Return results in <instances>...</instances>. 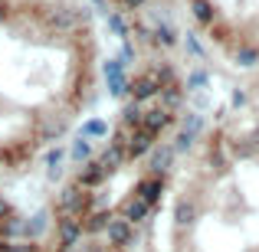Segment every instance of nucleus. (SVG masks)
<instances>
[{
	"label": "nucleus",
	"mask_w": 259,
	"mask_h": 252,
	"mask_svg": "<svg viewBox=\"0 0 259 252\" xmlns=\"http://www.w3.org/2000/svg\"><path fill=\"white\" fill-rule=\"evenodd\" d=\"M102 72H105V82H108V95H115V98L128 95V79H125L121 59H108V63L102 66Z\"/></svg>",
	"instance_id": "1"
},
{
	"label": "nucleus",
	"mask_w": 259,
	"mask_h": 252,
	"mask_svg": "<svg viewBox=\"0 0 259 252\" xmlns=\"http://www.w3.org/2000/svg\"><path fill=\"white\" fill-rule=\"evenodd\" d=\"M158 92H161V82H158L154 72H145V76H138L135 82H128V95H132L135 102H148V98H154Z\"/></svg>",
	"instance_id": "2"
},
{
	"label": "nucleus",
	"mask_w": 259,
	"mask_h": 252,
	"mask_svg": "<svg viewBox=\"0 0 259 252\" xmlns=\"http://www.w3.org/2000/svg\"><path fill=\"white\" fill-rule=\"evenodd\" d=\"M154 138H158V134L148 131V128H135L132 141H128V147H125V158H141V154H148L154 147Z\"/></svg>",
	"instance_id": "3"
},
{
	"label": "nucleus",
	"mask_w": 259,
	"mask_h": 252,
	"mask_svg": "<svg viewBox=\"0 0 259 252\" xmlns=\"http://www.w3.org/2000/svg\"><path fill=\"white\" fill-rule=\"evenodd\" d=\"M171 118H174V115L167 112V108H161V105H158V108H148V112H145V118H141V128H148V131L161 134L167 125H171Z\"/></svg>",
	"instance_id": "4"
},
{
	"label": "nucleus",
	"mask_w": 259,
	"mask_h": 252,
	"mask_svg": "<svg viewBox=\"0 0 259 252\" xmlns=\"http://www.w3.org/2000/svg\"><path fill=\"white\" fill-rule=\"evenodd\" d=\"M105 236H108V246H125V242L132 239V223L121 220V216H118V220L112 216L108 226H105Z\"/></svg>",
	"instance_id": "5"
},
{
	"label": "nucleus",
	"mask_w": 259,
	"mask_h": 252,
	"mask_svg": "<svg viewBox=\"0 0 259 252\" xmlns=\"http://www.w3.org/2000/svg\"><path fill=\"white\" fill-rule=\"evenodd\" d=\"M161 190H164V180H161V177H145V180L135 187V196H141L148 207H154V203L161 200Z\"/></svg>",
	"instance_id": "6"
},
{
	"label": "nucleus",
	"mask_w": 259,
	"mask_h": 252,
	"mask_svg": "<svg viewBox=\"0 0 259 252\" xmlns=\"http://www.w3.org/2000/svg\"><path fill=\"white\" fill-rule=\"evenodd\" d=\"M148 213H151V207H148L141 196H135V193L121 203V220H128V223H141Z\"/></svg>",
	"instance_id": "7"
},
{
	"label": "nucleus",
	"mask_w": 259,
	"mask_h": 252,
	"mask_svg": "<svg viewBox=\"0 0 259 252\" xmlns=\"http://www.w3.org/2000/svg\"><path fill=\"white\" fill-rule=\"evenodd\" d=\"M105 177H108V174L102 170L99 161H85V167L79 170V187H82V190H92V187H99Z\"/></svg>",
	"instance_id": "8"
},
{
	"label": "nucleus",
	"mask_w": 259,
	"mask_h": 252,
	"mask_svg": "<svg viewBox=\"0 0 259 252\" xmlns=\"http://www.w3.org/2000/svg\"><path fill=\"white\" fill-rule=\"evenodd\" d=\"M125 161H128L125 151H121V147H112V144H108L105 151L99 154V164H102V170H105V174H115V170L125 164Z\"/></svg>",
	"instance_id": "9"
},
{
	"label": "nucleus",
	"mask_w": 259,
	"mask_h": 252,
	"mask_svg": "<svg viewBox=\"0 0 259 252\" xmlns=\"http://www.w3.org/2000/svg\"><path fill=\"white\" fill-rule=\"evenodd\" d=\"M151 170H154V177H161L167 167H171V161H174V147H151Z\"/></svg>",
	"instance_id": "10"
},
{
	"label": "nucleus",
	"mask_w": 259,
	"mask_h": 252,
	"mask_svg": "<svg viewBox=\"0 0 259 252\" xmlns=\"http://www.w3.org/2000/svg\"><path fill=\"white\" fill-rule=\"evenodd\" d=\"M141 118H145V108H141V102H128L125 108H121V125L128 128H141Z\"/></svg>",
	"instance_id": "11"
},
{
	"label": "nucleus",
	"mask_w": 259,
	"mask_h": 252,
	"mask_svg": "<svg viewBox=\"0 0 259 252\" xmlns=\"http://www.w3.org/2000/svg\"><path fill=\"white\" fill-rule=\"evenodd\" d=\"M108 134V121H102V118H92V121H85L82 125V138H105Z\"/></svg>",
	"instance_id": "12"
},
{
	"label": "nucleus",
	"mask_w": 259,
	"mask_h": 252,
	"mask_svg": "<svg viewBox=\"0 0 259 252\" xmlns=\"http://www.w3.org/2000/svg\"><path fill=\"white\" fill-rule=\"evenodd\" d=\"M72 161H79V164H85V161H92V144H89V138H82L79 134V141L72 144Z\"/></svg>",
	"instance_id": "13"
},
{
	"label": "nucleus",
	"mask_w": 259,
	"mask_h": 252,
	"mask_svg": "<svg viewBox=\"0 0 259 252\" xmlns=\"http://www.w3.org/2000/svg\"><path fill=\"white\" fill-rule=\"evenodd\" d=\"M190 7H194V17L200 20V23H213V7H210V0H190Z\"/></svg>",
	"instance_id": "14"
},
{
	"label": "nucleus",
	"mask_w": 259,
	"mask_h": 252,
	"mask_svg": "<svg viewBox=\"0 0 259 252\" xmlns=\"http://www.w3.org/2000/svg\"><path fill=\"white\" fill-rule=\"evenodd\" d=\"M105 20H108V30H112L115 36L121 39V43H125V39H128V23H125V20H121V13H108Z\"/></svg>",
	"instance_id": "15"
},
{
	"label": "nucleus",
	"mask_w": 259,
	"mask_h": 252,
	"mask_svg": "<svg viewBox=\"0 0 259 252\" xmlns=\"http://www.w3.org/2000/svg\"><path fill=\"white\" fill-rule=\"evenodd\" d=\"M46 164H50V177L63 174V167H59V164H63V147H53V151L46 154Z\"/></svg>",
	"instance_id": "16"
},
{
	"label": "nucleus",
	"mask_w": 259,
	"mask_h": 252,
	"mask_svg": "<svg viewBox=\"0 0 259 252\" xmlns=\"http://www.w3.org/2000/svg\"><path fill=\"white\" fill-rule=\"evenodd\" d=\"M177 223H181V226H190V223H194V207H190L187 200L177 203Z\"/></svg>",
	"instance_id": "17"
},
{
	"label": "nucleus",
	"mask_w": 259,
	"mask_h": 252,
	"mask_svg": "<svg viewBox=\"0 0 259 252\" xmlns=\"http://www.w3.org/2000/svg\"><path fill=\"white\" fill-rule=\"evenodd\" d=\"M200 128H203V118H200L197 112H187V115H184V128H181V131H190V134H197Z\"/></svg>",
	"instance_id": "18"
},
{
	"label": "nucleus",
	"mask_w": 259,
	"mask_h": 252,
	"mask_svg": "<svg viewBox=\"0 0 259 252\" xmlns=\"http://www.w3.org/2000/svg\"><path fill=\"white\" fill-rule=\"evenodd\" d=\"M200 88H207V72H190V79H187V92H200Z\"/></svg>",
	"instance_id": "19"
},
{
	"label": "nucleus",
	"mask_w": 259,
	"mask_h": 252,
	"mask_svg": "<svg viewBox=\"0 0 259 252\" xmlns=\"http://www.w3.org/2000/svg\"><path fill=\"white\" fill-rule=\"evenodd\" d=\"M154 39H158V43L161 46H174V30H171V26H158V33H154Z\"/></svg>",
	"instance_id": "20"
},
{
	"label": "nucleus",
	"mask_w": 259,
	"mask_h": 252,
	"mask_svg": "<svg viewBox=\"0 0 259 252\" xmlns=\"http://www.w3.org/2000/svg\"><path fill=\"white\" fill-rule=\"evenodd\" d=\"M194 138H197V134H190V131H181V134H177V144H174V151H190Z\"/></svg>",
	"instance_id": "21"
},
{
	"label": "nucleus",
	"mask_w": 259,
	"mask_h": 252,
	"mask_svg": "<svg viewBox=\"0 0 259 252\" xmlns=\"http://www.w3.org/2000/svg\"><path fill=\"white\" fill-rule=\"evenodd\" d=\"M121 66H128V63H132V59H135V49H132V43H128V39H125V43H121Z\"/></svg>",
	"instance_id": "22"
},
{
	"label": "nucleus",
	"mask_w": 259,
	"mask_h": 252,
	"mask_svg": "<svg viewBox=\"0 0 259 252\" xmlns=\"http://www.w3.org/2000/svg\"><path fill=\"white\" fill-rule=\"evenodd\" d=\"M53 23H59V26L66 30V26H72V13H69V10H59L56 17H53Z\"/></svg>",
	"instance_id": "23"
},
{
	"label": "nucleus",
	"mask_w": 259,
	"mask_h": 252,
	"mask_svg": "<svg viewBox=\"0 0 259 252\" xmlns=\"http://www.w3.org/2000/svg\"><path fill=\"white\" fill-rule=\"evenodd\" d=\"M256 59H259L256 49H243V53H240V66H253Z\"/></svg>",
	"instance_id": "24"
},
{
	"label": "nucleus",
	"mask_w": 259,
	"mask_h": 252,
	"mask_svg": "<svg viewBox=\"0 0 259 252\" xmlns=\"http://www.w3.org/2000/svg\"><path fill=\"white\" fill-rule=\"evenodd\" d=\"M187 49L194 53V56H203V49H200V46H197V39H194V36H187Z\"/></svg>",
	"instance_id": "25"
},
{
	"label": "nucleus",
	"mask_w": 259,
	"mask_h": 252,
	"mask_svg": "<svg viewBox=\"0 0 259 252\" xmlns=\"http://www.w3.org/2000/svg\"><path fill=\"white\" fill-rule=\"evenodd\" d=\"M121 4H125L128 10H135V7H141V4H145V0H121Z\"/></svg>",
	"instance_id": "26"
},
{
	"label": "nucleus",
	"mask_w": 259,
	"mask_h": 252,
	"mask_svg": "<svg viewBox=\"0 0 259 252\" xmlns=\"http://www.w3.org/2000/svg\"><path fill=\"white\" fill-rule=\"evenodd\" d=\"M253 144L259 147V128H256V131H253Z\"/></svg>",
	"instance_id": "27"
},
{
	"label": "nucleus",
	"mask_w": 259,
	"mask_h": 252,
	"mask_svg": "<svg viewBox=\"0 0 259 252\" xmlns=\"http://www.w3.org/2000/svg\"><path fill=\"white\" fill-rule=\"evenodd\" d=\"M4 17H7V10H4V7H0V20H4Z\"/></svg>",
	"instance_id": "28"
}]
</instances>
